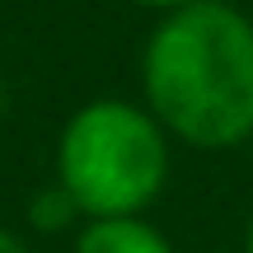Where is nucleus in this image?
<instances>
[{"mask_svg":"<svg viewBox=\"0 0 253 253\" xmlns=\"http://www.w3.org/2000/svg\"><path fill=\"white\" fill-rule=\"evenodd\" d=\"M141 89L164 136L235 150L253 136V19L230 0L160 14L141 52Z\"/></svg>","mask_w":253,"mask_h":253,"instance_id":"obj_1","label":"nucleus"},{"mask_svg":"<svg viewBox=\"0 0 253 253\" xmlns=\"http://www.w3.org/2000/svg\"><path fill=\"white\" fill-rule=\"evenodd\" d=\"M56 183L84 220L145 216L169 183V136L145 103L89 99L56 136Z\"/></svg>","mask_w":253,"mask_h":253,"instance_id":"obj_2","label":"nucleus"},{"mask_svg":"<svg viewBox=\"0 0 253 253\" xmlns=\"http://www.w3.org/2000/svg\"><path fill=\"white\" fill-rule=\"evenodd\" d=\"M75 253H173V244L145 216H108L75 230Z\"/></svg>","mask_w":253,"mask_h":253,"instance_id":"obj_3","label":"nucleus"},{"mask_svg":"<svg viewBox=\"0 0 253 253\" xmlns=\"http://www.w3.org/2000/svg\"><path fill=\"white\" fill-rule=\"evenodd\" d=\"M28 225L42 230V235H52V230H80L84 216L80 207L71 202V192L61 188V183H52V188H38L33 202H28Z\"/></svg>","mask_w":253,"mask_h":253,"instance_id":"obj_4","label":"nucleus"},{"mask_svg":"<svg viewBox=\"0 0 253 253\" xmlns=\"http://www.w3.org/2000/svg\"><path fill=\"white\" fill-rule=\"evenodd\" d=\"M0 253H28V244H24L9 225H0Z\"/></svg>","mask_w":253,"mask_h":253,"instance_id":"obj_5","label":"nucleus"},{"mask_svg":"<svg viewBox=\"0 0 253 253\" xmlns=\"http://www.w3.org/2000/svg\"><path fill=\"white\" fill-rule=\"evenodd\" d=\"M131 5H141V9H155V14H169V9L188 5V0H131Z\"/></svg>","mask_w":253,"mask_h":253,"instance_id":"obj_6","label":"nucleus"},{"mask_svg":"<svg viewBox=\"0 0 253 253\" xmlns=\"http://www.w3.org/2000/svg\"><path fill=\"white\" fill-rule=\"evenodd\" d=\"M244 253H253V220H249V230H244Z\"/></svg>","mask_w":253,"mask_h":253,"instance_id":"obj_7","label":"nucleus"},{"mask_svg":"<svg viewBox=\"0 0 253 253\" xmlns=\"http://www.w3.org/2000/svg\"><path fill=\"white\" fill-rule=\"evenodd\" d=\"M0 113H5V80H0Z\"/></svg>","mask_w":253,"mask_h":253,"instance_id":"obj_8","label":"nucleus"}]
</instances>
